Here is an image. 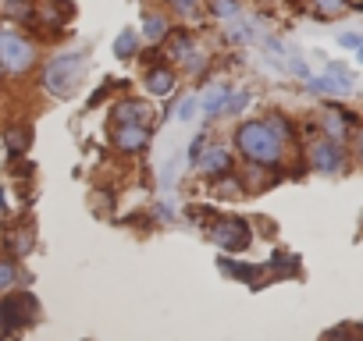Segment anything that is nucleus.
Here are the masks:
<instances>
[{
    "instance_id": "nucleus-1",
    "label": "nucleus",
    "mask_w": 363,
    "mask_h": 341,
    "mask_svg": "<svg viewBox=\"0 0 363 341\" xmlns=\"http://www.w3.org/2000/svg\"><path fill=\"white\" fill-rule=\"evenodd\" d=\"M235 142H239V149H242L250 160H257V163H278V156H281V142L274 139V132H271L264 121H246V125L235 132Z\"/></svg>"
},
{
    "instance_id": "nucleus-2",
    "label": "nucleus",
    "mask_w": 363,
    "mask_h": 341,
    "mask_svg": "<svg viewBox=\"0 0 363 341\" xmlns=\"http://www.w3.org/2000/svg\"><path fill=\"white\" fill-rule=\"evenodd\" d=\"M86 71V57L82 54H61V57H54L50 64H47V75H43V82H47V89H54V93H72V86H75V79Z\"/></svg>"
},
{
    "instance_id": "nucleus-3",
    "label": "nucleus",
    "mask_w": 363,
    "mask_h": 341,
    "mask_svg": "<svg viewBox=\"0 0 363 341\" xmlns=\"http://www.w3.org/2000/svg\"><path fill=\"white\" fill-rule=\"evenodd\" d=\"M0 61L11 71H26L33 64V47L26 43V36H18L15 29H0Z\"/></svg>"
},
{
    "instance_id": "nucleus-4",
    "label": "nucleus",
    "mask_w": 363,
    "mask_h": 341,
    "mask_svg": "<svg viewBox=\"0 0 363 341\" xmlns=\"http://www.w3.org/2000/svg\"><path fill=\"white\" fill-rule=\"evenodd\" d=\"M214 242L221 245V249H228V253H239V249H246L250 245V228H246V221H221L218 228H214Z\"/></svg>"
},
{
    "instance_id": "nucleus-5",
    "label": "nucleus",
    "mask_w": 363,
    "mask_h": 341,
    "mask_svg": "<svg viewBox=\"0 0 363 341\" xmlns=\"http://www.w3.org/2000/svg\"><path fill=\"white\" fill-rule=\"evenodd\" d=\"M310 160H313L317 170H324V175H335V170L342 167V149H338V142H317L313 153H310Z\"/></svg>"
},
{
    "instance_id": "nucleus-6",
    "label": "nucleus",
    "mask_w": 363,
    "mask_h": 341,
    "mask_svg": "<svg viewBox=\"0 0 363 341\" xmlns=\"http://www.w3.org/2000/svg\"><path fill=\"white\" fill-rule=\"evenodd\" d=\"M114 142H118V149L135 153V149H146L150 132H146L143 125H121V128H118V135H114Z\"/></svg>"
},
{
    "instance_id": "nucleus-7",
    "label": "nucleus",
    "mask_w": 363,
    "mask_h": 341,
    "mask_svg": "<svg viewBox=\"0 0 363 341\" xmlns=\"http://www.w3.org/2000/svg\"><path fill=\"white\" fill-rule=\"evenodd\" d=\"M146 89H150L153 96H171V93H174V75H171L167 68H153V71L146 75Z\"/></svg>"
},
{
    "instance_id": "nucleus-8",
    "label": "nucleus",
    "mask_w": 363,
    "mask_h": 341,
    "mask_svg": "<svg viewBox=\"0 0 363 341\" xmlns=\"http://www.w3.org/2000/svg\"><path fill=\"white\" fill-rule=\"evenodd\" d=\"M118 125H143V117H146V107L139 103V100H125V103H118L114 107V114H111Z\"/></svg>"
},
{
    "instance_id": "nucleus-9",
    "label": "nucleus",
    "mask_w": 363,
    "mask_h": 341,
    "mask_svg": "<svg viewBox=\"0 0 363 341\" xmlns=\"http://www.w3.org/2000/svg\"><path fill=\"white\" fill-rule=\"evenodd\" d=\"M306 86H310L313 93H328V96L349 93V86H345L342 79H335V75H306Z\"/></svg>"
},
{
    "instance_id": "nucleus-10",
    "label": "nucleus",
    "mask_w": 363,
    "mask_h": 341,
    "mask_svg": "<svg viewBox=\"0 0 363 341\" xmlns=\"http://www.w3.org/2000/svg\"><path fill=\"white\" fill-rule=\"evenodd\" d=\"M228 96H232V89H225V86H218L207 100H200V110L207 114V117H218L225 107H228Z\"/></svg>"
},
{
    "instance_id": "nucleus-11",
    "label": "nucleus",
    "mask_w": 363,
    "mask_h": 341,
    "mask_svg": "<svg viewBox=\"0 0 363 341\" xmlns=\"http://www.w3.org/2000/svg\"><path fill=\"white\" fill-rule=\"evenodd\" d=\"M114 54L121 57V61H128V57H135L139 54V33H132V29H125L118 40H114Z\"/></svg>"
},
{
    "instance_id": "nucleus-12",
    "label": "nucleus",
    "mask_w": 363,
    "mask_h": 341,
    "mask_svg": "<svg viewBox=\"0 0 363 341\" xmlns=\"http://www.w3.org/2000/svg\"><path fill=\"white\" fill-rule=\"evenodd\" d=\"M167 33H171V29H167V18H164V15H146V18H143V36H146V40L157 43V40H164Z\"/></svg>"
},
{
    "instance_id": "nucleus-13",
    "label": "nucleus",
    "mask_w": 363,
    "mask_h": 341,
    "mask_svg": "<svg viewBox=\"0 0 363 341\" xmlns=\"http://www.w3.org/2000/svg\"><path fill=\"white\" fill-rule=\"evenodd\" d=\"M228 153L225 149H211L207 156H203V170H207V175H221V170H228Z\"/></svg>"
},
{
    "instance_id": "nucleus-14",
    "label": "nucleus",
    "mask_w": 363,
    "mask_h": 341,
    "mask_svg": "<svg viewBox=\"0 0 363 341\" xmlns=\"http://www.w3.org/2000/svg\"><path fill=\"white\" fill-rule=\"evenodd\" d=\"M345 8H349V0H313V11L320 18H338Z\"/></svg>"
},
{
    "instance_id": "nucleus-15",
    "label": "nucleus",
    "mask_w": 363,
    "mask_h": 341,
    "mask_svg": "<svg viewBox=\"0 0 363 341\" xmlns=\"http://www.w3.org/2000/svg\"><path fill=\"white\" fill-rule=\"evenodd\" d=\"M211 15L214 18H235L239 15V0H211Z\"/></svg>"
},
{
    "instance_id": "nucleus-16",
    "label": "nucleus",
    "mask_w": 363,
    "mask_h": 341,
    "mask_svg": "<svg viewBox=\"0 0 363 341\" xmlns=\"http://www.w3.org/2000/svg\"><path fill=\"white\" fill-rule=\"evenodd\" d=\"M200 110V100L196 96H189V100H182V107H178V121H193V114Z\"/></svg>"
},
{
    "instance_id": "nucleus-17",
    "label": "nucleus",
    "mask_w": 363,
    "mask_h": 341,
    "mask_svg": "<svg viewBox=\"0 0 363 341\" xmlns=\"http://www.w3.org/2000/svg\"><path fill=\"white\" fill-rule=\"evenodd\" d=\"M26 142H29V132H8V146H11V153H22Z\"/></svg>"
},
{
    "instance_id": "nucleus-18",
    "label": "nucleus",
    "mask_w": 363,
    "mask_h": 341,
    "mask_svg": "<svg viewBox=\"0 0 363 341\" xmlns=\"http://www.w3.org/2000/svg\"><path fill=\"white\" fill-rule=\"evenodd\" d=\"M246 103H250V93H235V96H228V107H225V110H228V114H239Z\"/></svg>"
},
{
    "instance_id": "nucleus-19",
    "label": "nucleus",
    "mask_w": 363,
    "mask_h": 341,
    "mask_svg": "<svg viewBox=\"0 0 363 341\" xmlns=\"http://www.w3.org/2000/svg\"><path fill=\"white\" fill-rule=\"evenodd\" d=\"M15 284V267L0 260V288H11Z\"/></svg>"
},
{
    "instance_id": "nucleus-20",
    "label": "nucleus",
    "mask_w": 363,
    "mask_h": 341,
    "mask_svg": "<svg viewBox=\"0 0 363 341\" xmlns=\"http://www.w3.org/2000/svg\"><path fill=\"white\" fill-rule=\"evenodd\" d=\"M363 43V36H356V33H342L338 36V47H345V50H356Z\"/></svg>"
},
{
    "instance_id": "nucleus-21",
    "label": "nucleus",
    "mask_w": 363,
    "mask_h": 341,
    "mask_svg": "<svg viewBox=\"0 0 363 341\" xmlns=\"http://www.w3.org/2000/svg\"><path fill=\"white\" fill-rule=\"evenodd\" d=\"M274 270H296V260L292 256H278L274 260Z\"/></svg>"
},
{
    "instance_id": "nucleus-22",
    "label": "nucleus",
    "mask_w": 363,
    "mask_h": 341,
    "mask_svg": "<svg viewBox=\"0 0 363 341\" xmlns=\"http://www.w3.org/2000/svg\"><path fill=\"white\" fill-rule=\"evenodd\" d=\"M167 4H174L178 11H193V8H196V0H167Z\"/></svg>"
},
{
    "instance_id": "nucleus-23",
    "label": "nucleus",
    "mask_w": 363,
    "mask_h": 341,
    "mask_svg": "<svg viewBox=\"0 0 363 341\" xmlns=\"http://www.w3.org/2000/svg\"><path fill=\"white\" fill-rule=\"evenodd\" d=\"M352 11H359V15H363V0H356V4H352Z\"/></svg>"
},
{
    "instance_id": "nucleus-24",
    "label": "nucleus",
    "mask_w": 363,
    "mask_h": 341,
    "mask_svg": "<svg viewBox=\"0 0 363 341\" xmlns=\"http://www.w3.org/2000/svg\"><path fill=\"white\" fill-rule=\"evenodd\" d=\"M356 57H359V61H363V43H359V47H356Z\"/></svg>"
},
{
    "instance_id": "nucleus-25",
    "label": "nucleus",
    "mask_w": 363,
    "mask_h": 341,
    "mask_svg": "<svg viewBox=\"0 0 363 341\" xmlns=\"http://www.w3.org/2000/svg\"><path fill=\"white\" fill-rule=\"evenodd\" d=\"M359 156H363V135H359Z\"/></svg>"
},
{
    "instance_id": "nucleus-26",
    "label": "nucleus",
    "mask_w": 363,
    "mask_h": 341,
    "mask_svg": "<svg viewBox=\"0 0 363 341\" xmlns=\"http://www.w3.org/2000/svg\"><path fill=\"white\" fill-rule=\"evenodd\" d=\"M8 4H18V0H8Z\"/></svg>"
},
{
    "instance_id": "nucleus-27",
    "label": "nucleus",
    "mask_w": 363,
    "mask_h": 341,
    "mask_svg": "<svg viewBox=\"0 0 363 341\" xmlns=\"http://www.w3.org/2000/svg\"><path fill=\"white\" fill-rule=\"evenodd\" d=\"M0 203H4V196H0Z\"/></svg>"
}]
</instances>
